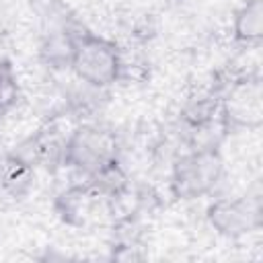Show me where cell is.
Listing matches in <instances>:
<instances>
[{
  "label": "cell",
  "mask_w": 263,
  "mask_h": 263,
  "mask_svg": "<svg viewBox=\"0 0 263 263\" xmlns=\"http://www.w3.org/2000/svg\"><path fill=\"white\" fill-rule=\"evenodd\" d=\"M119 160V142L115 132L99 123H76L64 146V164L84 181L92 179L111 162Z\"/></svg>",
  "instance_id": "cell-1"
},
{
  "label": "cell",
  "mask_w": 263,
  "mask_h": 263,
  "mask_svg": "<svg viewBox=\"0 0 263 263\" xmlns=\"http://www.w3.org/2000/svg\"><path fill=\"white\" fill-rule=\"evenodd\" d=\"M70 72L78 80L107 90L121 78V47L109 37L82 29L76 39Z\"/></svg>",
  "instance_id": "cell-2"
},
{
  "label": "cell",
  "mask_w": 263,
  "mask_h": 263,
  "mask_svg": "<svg viewBox=\"0 0 263 263\" xmlns=\"http://www.w3.org/2000/svg\"><path fill=\"white\" fill-rule=\"evenodd\" d=\"M224 177V156L216 150L181 152L171 164V193L175 199H199L210 195Z\"/></svg>",
  "instance_id": "cell-3"
},
{
  "label": "cell",
  "mask_w": 263,
  "mask_h": 263,
  "mask_svg": "<svg viewBox=\"0 0 263 263\" xmlns=\"http://www.w3.org/2000/svg\"><path fill=\"white\" fill-rule=\"evenodd\" d=\"M220 115L230 132L257 129L263 121V88L259 74H236L220 90Z\"/></svg>",
  "instance_id": "cell-4"
},
{
  "label": "cell",
  "mask_w": 263,
  "mask_h": 263,
  "mask_svg": "<svg viewBox=\"0 0 263 263\" xmlns=\"http://www.w3.org/2000/svg\"><path fill=\"white\" fill-rule=\"evenodd\" d=\"M55 216L74 230H86L101 224L105 218H113V205L90 181L72 183L62 189L53 199Z\"/></svg>",
  "instance_id": "cell-5"
},
{
  "label": "cell",
  "mask_w": 263,
  "mask_h": 263,
  "mask_svg": "<svg viewBox=\"0 0 263 263\" xmlns=\"http://www.w3.org/2000/svg\"><path fill=\"white\" fill-rule=\"evenodd\" d=\"M205 220L224 238H240L261 226L259 193L218 197L205 208Z\"/></svg>",
  "instance_id": "cell-6"
},
{
  "label": "cell",
  "mask_w": 263,
  "mask_h": 263,
  "mask_svg": "<svg viewBox=\"0 0 263 263\" xmlns=\"http://www.w3.org/2000/svg\"><path fill=\"white\" fill-rule=\"evenodd\" d=\"M232 37L247 47L259 45L263 37V0H245L232 18Z\"/></svg>",
  "instance_id": "cell-7"
},
{
  "label": "cell",
  "mask_w": 263,
  "mask_h": 263,
  "mask_svg": "<svg viewBox=\"0 0 263 263\" xmlns=\"http://www.w3.org/2000/svg\"><path fill=\"white\" fill-rule=\"evenodd\" d=\"M21 99V86H18V78H16V70L14 66L0 58V117L8 115Z\"/></svg>",
  "instance_id": "cell-8"
}]
</instances>
